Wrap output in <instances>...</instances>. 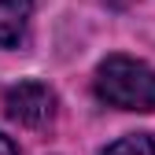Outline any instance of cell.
I'll return each mask as SVG.
<instances>
[{
    "instance_id": "3957f363",
    "label": "cell",
    "mask_w": 155,
    "mask_h": 155,
    "mask_svg": "<svg viewBox=\"0 0 155 155\" xmlns=\"http://www.w3.org/2000/svg\"><path fill=\"white\" fill-rule=\"evenodd\" d=\"M30 0H0V45H15L26 30Z\"/></svg>"
},
{
    "instance_id": "6da1fadb",
    "label": "cell",
    "mask_w": 155,
    "mask_h": 155,
    "mask_svg": "<svg viewBox=\"0 0 155 155\" xmlns=\"http://www.w3.org/2000/svg\"><path fill=\"white\" fill-rule=\"evenodd\" d=\"M96 96L122 111H155V70L129 55H107L96 70Z\"/></svg>"
},
{
    "instance_id": "7a4b0ae2",
    "label": "cell",
    "mask_w": 155,
    "mask_h": 155,
    "mask_svg": "<svg viewBox=\"0 0 155 155\" xmlns=\"http://www.w3.org/2000/svg\"><path fill=\"white\" fill-rule=\"evenodd\" d=\"M4 107H8V118H15L18 126L37 129V126L52 122V114H55V96H52V89H45L41 81H22V85H15V89L8 92Z\"/></svg>"
},
{
    "instance_id": "277c9868",
    "label": "cell",
    "mask_w": 155,
    "mask_h": 155,
    "mask_svg": "<svg viewBox=\"0 0 155 155\" xmlns=\"http://www.w3.org/2000/svg\"><path fill=\"white\" fill-rule=\"evenodd\" d=\"M104 155H155V137L133 133V137H122L118 144H111Z\"/></svg>"
},
{
    "instance_id": "5b68a950",
    "label": "cell",
    "mask_w": 155,
    "mask_h": 155,
    "mask_svg": "<svg viewBox=\"0 0 155 155\" xmlns=\"http://www.w3.org/2000/svg\"><path fill=\"white\" fill-rule=\"evenodd\" d=\"M0 155H18V151H15V144H11L8 137H0Z\"/></svg>"
}]
</instances>
